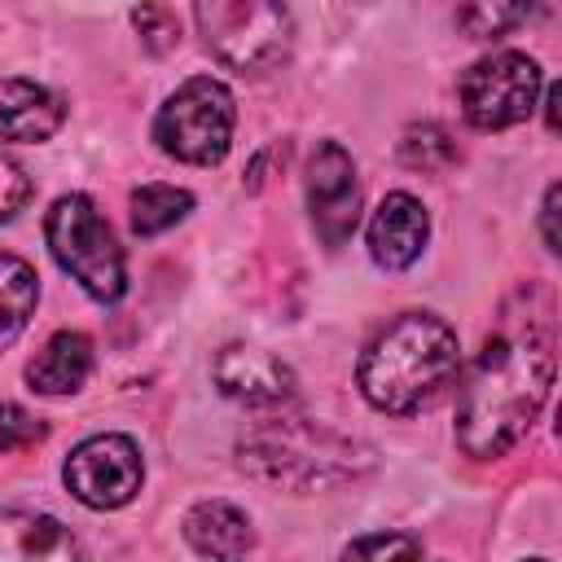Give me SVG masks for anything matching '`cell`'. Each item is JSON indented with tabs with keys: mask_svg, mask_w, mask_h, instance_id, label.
I'll return each instance as SVG.
<instances>
[{
	"mask_svg": "<svg viewBox=\"0 0 562 562\" xmlns=\"http://www.w3.org/2000/svg\"><path fill=\"white\" fill-rule=\"evenodd\" d=\"M553 347H558L553 294L544 285L514 290L461 386L457 443L470 457L479 461L505 457L531 430L553 386V369H558Z\"/></svg>",
	"mask_w": 562,
	"mask_h": 562,
	"instance_id": "1",
	"label": "cell"
},
{
	"mask_svg": "<svg viewBox=\"0 0 562 562\" xmlns=\"http://www.w3.org/2000/svg\"><path fill=\"white\" fill-rule=\"evenodd\" d=\"M461 342L457 329L435 312H400L360 351L356 386L369 408L404 417L430 404L457 373Z\"/></svg>",
	"mask_w": 562,
	"mask_h": 562,
	"instance_id": "2",
	"label": "cell"
},
{
	"mask_svg": "<svg viewBox=\"0 0 562 562\" xmlns=\"http://www.w3.org/2000/svg\"><path fill=\"white\" fill-rule=\"evenodd\" d=\"M241 465H250L268 483L307 492L369 470L373 452L307 417H268L241 439Z\"/></svg>",
	"mask_w": 562,
	"mask_h": 562,
	"instance_id": "3",
	"label": "cell"
},
{
	"mask_svg": "<svg viewBox=\"0 0 562 562\" xmlns=\"http://www.w3.org/2000/svg\"><path fill=\"white\" fill-rule=\"evenodd\" d=\"M44 241L61 272H70L88 299L119 303L127 290V259L88 193H61L44 215Z\"/></svg>",
	"mask_w": 562,
	"mask_h": 562,
	"instance_id": "4",
	"label": "cell"
},
{
	"mask_svg": "<svg viewBox=\"0 0 562 562\" xmlns=\"http://www.w3.org/2000/svg\"><path fill=\"white\" fill-rule=\"evenodd\" d=\"M233 127H237L233 92L211 75L184 79L154 114L158 149L189 167H215L233 145Z\"/></svg>",
	"mask_w": 562,
	"mask_h": 562,
	"instance_id": "5",
	"label": "cell"
},
{
	"mask_svg": "<svg viewBox=\"0 0 562 562\" xmlns=\"http://www.w3.org/2000/svg\"><path fill=\"white\" fill-rule=\"evenodd\" d=\"M206 48L237 75H263L285 61L294 18L285 4L263 0H211L193 9Z\"/></svg>",
	"mask_w": 562,
	"mask_h": 562,
	"instance_id": "6",
	"label": "cell"
},
{
	"mask_svg": "<svg viewBox=\"0 0 562 562\" xmlns=\"http://www.w3.org/2000/svg\"><path fill=\"white\" fill-rule=\"evenodd\" d=\"M540 88H544L540 61L518 53V48H501V53L479 57L461 75L457 97H461V114L470 127L505 132V127H518L531 119Z\"/></svg>",
	"mask_w": 562,
	"mask_h": 562,
	"instance_id": "7",
	"label": "cell"
},
{
	"mask_svg": "<svg viewBox=\"0 0 562 562\" xmlns=\"http://www.w3.org/2000/svg\"><path fill=\"white\" fill-rule=\"evenodd\" d=\"M61 479L70 496L88 509H119L127 505L145 483V461L132 435H88L70 448Z\"/></svg>",
	"mask_w": 562,
	"mask_h": 562,
	"instance_id": "8",
	"label": "cell"
},
{
	"mask_svg": "<svg viewBox=\"0 0 562 562\" xmlns=\"http://www.w3.org/2000/svg\"><path fill=\"white\" fill-rule=\"evenodd\" d=\"M303 193H307V215H312L316 237L329 250L342 246L360 224V176H356L351 154L338 140H321L312 149Z\"/></svg>",
	"mask_w": 562,
	"mask_h": 562,
	"instance_id": "9",
	"label": "cell"
},
{
	"mask_svg": "<svg viewBox=\"0 0 562 562\" xmlns=\"http://www.w3.org/2000/svg\"><path fill=\"white\" fill-rule=\"evenodd\" d=\"M369 259L386 272H404L408 263H417V255L426 250L430 237V215L413 193H386L369 220Z\"/></svg>",
	"mask_w": 562,
	"mask_h": 562,
	"instance_id": "10",
	"label": "cell"
},
{
	"mask_svg": "<svg viewBox=\"0 0 562 562\" xmlns=\"http://www.w3.org/2000/svg\"><path fill=\"white\" fill-rule=\"evenodd\" d=\"M215 382L224 395L246 400L255 408H277L294 395V373L277 356H268L259 347H241V342H233L215 356Z\"/></svg>",
	"mask_w": 562,
	"mask_h": 562,
	"instance_id": "11",
	"label": "cell"
},
{
	"mask_svg": "<svg viewBox=\"0 0 562 562\" xmlns=\"http://www.w3.org/2000/svg\"><path fill=\"white\" fill-rule=\"evenodd\" d=\"M0 562H88V553L61 518L0 509Z\"/></svg>",
	"mask_w": 562,
	"mask_h": 562,
	"instance_id": "12",
	"label": "cell"
},
{
	"mask_svg": "<svg viewBox=\"0 0 562 562\" xmlns=\"http://www.w3.org/2000/svg\"><path fill=\"white\" fill-rule=\"evenodd\" d=\"M66 123V101L35 79H0V140L40 145Z\"/></svg>",
	"mask_w": 562,
	"mask_h": 562,
	"instance_id": "13",
	"label": "cell"
},
{
	"mask_svg": "<svg viewBox=\"0 0 562 562\" xmlns=\"http://www.w3.org/2000/svg\"><path fill=\"white\" fill-rule=\"evenodd\" d=\"M180 527H184V540L193 544V553H202L211 562H246L255 549V527H250L246 509H237L233 501H198Z\"/></svg>",
	"mask_w": 562,
	"mask_h": 562,
	"instance_id": "14",
	"label": "cell"
},
{
	"mask_svg": "<svg viewBox=\"0 0 562 562\" xmlns=\"http://www.w3.org/2000/svg\"><path fill=\"white\" fill-rule=\"evenodd\" d=\"M92 373V338L79 329H57L26 364V382L40 395H75Z\"/></svg>",
	"mask_w": 562,
	"mask_h": 562,
	"instance_id": "15",
	"label": "cell"
},
{
	"mask_svg": "<svg viewBox=\"0 0 562 562\" xmlns=\"http://www.w3.org/2000/svg\"><path fill=\"white\" fill-rule=\"evenodd\" d=\"M40 303V277L22 255L0 250V351L26 329Z\"/></svg>",
	"mask_w": 562,
	"mask_h": 562,
	"instance_id": "16",
	"label": "cell"
},
{
	"mask_svg": "<svg viewBox=\"0 0 562 562\" xmlns=\"http://www.w3.org/2000/svg\"><path fill=\"white\" fill-rule=\"evenodd\" d=\"M127 211H132V233L136 237H158L193 211V193L176 189V184H140V189H132Z\"/></svg>",
	"mask_w": 562,
	"mask_h": 562,
	"instance_id": "17",
	"label": "cell"
},
{
	"mask_svg": "<svg viewBox=\"0 0 562 562\" xmlns=\"http://www.w3.org/2000/svg\"><path fill=\"white\" fill-rule=\"evenodd\" d=\"M400 158L413 171H443L461 154H457V140L439 123H408L404 136H400Z\"/></svg>",
	"mask_w": 562,
	"mask_h": 562,
	"instance_id": "18",
	"label": "cell"
},
{
	"mask_svg": "<svg viewBox=\"0 0 562 562\" xmlns=\"http://www.w3.org/2000/svg\"><path fill=\"white\" fill-rule=\"evenodd\" d=\"M338 562H422V540L408 531H369L351 540Z\"/></svg>",
	"mask_w": 562,
	"mask_h": 562,
	"instance_id": "19",
	"label": "cell"
},
{
	"mask_svg": "<svg viewBox=\"0 0 562 562\" xmlns=\"http://www.w3.org/2000/svg\"><path fill=\"white\" fill-rule=\"evenodd\" d=\"M44 439V422L31 417L22 404L0 400V452H22Z\"/></svg>",
	"mask_w": 562,
	"mask_h": 562,
	"instance_id": "20",
	"label": "cell"
},
{
	"mask_svg": "<svg viewBox=\"0 0 562 562\" xmlns=\"http://www.w3.org/2000/svg\"><path fill=\"white\" fill-rule=\"evenodd\" d=\"M522 18H527V9H501V4H470V9L457 13V22H461L474 40H492V35L509 31L514 22H522Z\"/></svg>",
	"mask_w": 562,
	"mask_h": 562,
	"instance_id": "21",
	"label": "cell"
},
{
	"mask_svg": "<svg viewBox=\"0 0 562 562\" xmlns=\"http://www.w3.org/2000/svg\"><path fill=\"white\" fill-rule=\"evenodd\" d=\"M132 22H136V31L145 35V44H149L154 53H167L171 44H180V22H176V13H171V9H162V4L136 9V13H132Z\"/></svg>",
	"mask_w": 562,
	"mask_h": 562,
	"instance_id": "22",
	"label": "cell"
},
{
	"mask_svg": "<svg viewBox=\"0 0 562 562\" xmlns=\"http://www.w3.org/2000/svg\"><path fill=\"white\" fill-rule=\"evenodd\" d=\"M26 198H31V176L9 154H0V224L13 220L26 206Z\"/></svg>",
	"mask_w": 562,
	"mask_h": 562,
	"instance_id": "23",
	"label": "cell"
},
{
	"mask_svg": "<svg viewBox=\"0 0 562 562\" xmlns=\"http://www.w3.org/2000/svg\"><path fill=\"white\" fill-rule=\"evenodd\" d=\"M558 184H549V193H544V206H540V228H544V246H549V255H558V233H553V220H558Z\"/></svg>",
	"mask_w": 562,
	"mask_h": 562,
	"instance_id": "24",
	"label": "cell"
},
{
	"mask_svg": "<svg viewBox=\"0 0 562 562\" xmlns=\"http://www.w3.org/2000/svg\"><path fill=\"white\" fill-rule=\"evenodd\" d=\"M527 562H549V558H527Z\"/></svg>",
	"mask_w": 562,
	"mask_h": 562,
	"instance_id": "25",
	"label": "cell"
}]
</instances>
